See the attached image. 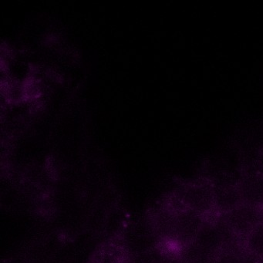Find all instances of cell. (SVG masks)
<instances>
[{
	"label": "cell",
	"mask_w": 263,
	"mask_h": 263,
	"mask_svg": "<svg viewBox=\"0 0 263 263\" xmlns=\"http://www.w3.org/2000/svg\"><path fill=\"white\" fill-rule=\"evenodd\" d=\"M242 250L241 245L235 247L226 248L216 254L211 260V263H242Z\"/></svg>",
	"instance_id": "8"
},
{
	"label": "cell",
	"mask_w": 263,
	"mask_h": 263,
	"mask_svg": "<svg viewBox=\"0 0 263 263\" xmlns=\"http://www.w3.org/2000/svg\"><path fill=\"white\" fill-rule=\"evenodd\" d=\"M164 263H182L180 259L179 256L173 257V258H169L166 260Z\"/></svg>",
	"instance_id": "9"
},
{
	"label": "cell",
	"mask_w": 263,
	"mask_h": 263,
	"mask_svg": "<svg viewBox=\"0 0 263 263\" xmlns=\"http://www.w3.org/2000/svg\"><path fill=\"white\" fill-rule=\"evenodd\" d=\"M182 208L191 209L204 216L214 212V191L210 182L187 184L178 192Z\"/></svg>",
	"instance_id": "1"
},
{
	"label": "cell",
	"mask_w": 263,
	"mask_h": 263,
	"mask_svg": "<svg viewBox=\"0 0 263 263\" xmlns=\"http://www.w3.org/2000/svg\"><path fill=\"white\" fill-rule=\"evenodd\" d=\"M218 215L241 240L263 222V209L246 204H241L229 213Z\"/></svg>",
	"instance_id": "2"
},
{
	"label": "cell",
	"mask_w": 263,
	"mask_h": 263,
	"mask_svg": "<svg viewBox=\"0 0 263 263\" xmlns=\"http://www.w3.org/2000/svg\"><path fill=\"white\" fill-rule=\"evenodd\" d=\"M179 258L182 263H211L212 258L194 242L181 247Z\"/></svg>",
	"instance_id": "7"
},
{
	"label": "cell",
	"mask_w": 263,
	"mask_h": 263,
	"mask_svg": "<svg viewBox=\"0 0 263 263\" xmlns=\"http://www.w3.org/2000/svg\"><path fill=\"white\" fill-rule=\"evenodd\" d=\"M214 212L224 215L243 204L238 185H212Z\"/></svg>",
	"instance_id": "4"
},
{
	"label": "cell",
	"mask_w": 263,
	"mask_h": 263,
	"mask_svg": "<svg viewBox=\"0 0 263 263\" xmlns=\"http://www.w3.org/2000/svg\"><path fill=\"white\" fill-rule=\"evenodd\" d=\"M242 246L249 253L263 260V222L243 238Z\"/></svg>",
	"instance_id": "6"
},
{
	"label": "cell",
	"mask_w": 263,
	"mask_h": 263,
	"mask_svg": "<svg viewBox=\"0 0 263 263\" xmlns=\"http://www.w3.org/2000/svg\"><path fill=\"white\" fill-rule=\"evenodd\" d=\"M243 204L263 209V176L249 175L238 184Z\"/></svg>",
	"instance_id": "5"
},
{
	"label": "cell",
	"mask_w": 263,
	"mask_h": 263,
	"mask_svg": "<svg viewBox=\"0 0 263 263\" xmlns=\"http://www.w3.org/2000/svg\"><path fill=\"white\" fill-rule=\"evenodd\" d=\"M207 219L198 212L181 208L175 214L173 238L181 247L193 243Z\"/></svg>",
	"instance_id": "3"
}]
</instances>
